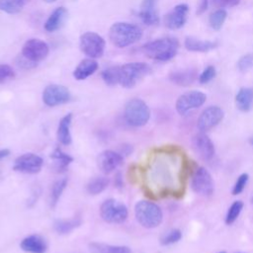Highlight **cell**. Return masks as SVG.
<instances>
[{
	"mask_svg": "<svg viewBox=\"0 0 253 253\" xmlns=\"http://www.w3.org/2000/svg\"><path fill=\"white\" fill-rule=\"evenodd\" d=\"M179 45V41L176 38L165 37L146 42L142 45L141 50L153 60L168 61L176 55Z\"/></svg>",
	"mask_w": 253,
	"mask_h": 253,
	"instance_id": "cell-1",
	"label": "cell"
},
{
	"mask_svg": "<svg viewBox=\"0 0 253 253\" xmlns=\"http://www.w3.org/2000/svg\"><path fill=\"white\" fill-rule=\"evenodd\" d=\"M141 37V29L137 25L126 22H117L111 26L109 31L111 42L118 47L128 46L138 42Z\"/></svg>",
	"mask_w": 253,
	"mask_h": 253,
	"instance_id": "cell-2",
	"label": "cell"
},
{
	"mask_svg": "<svg viewBox=\"0 0 253 253\" xmlns=\"http://www.w3.org/2000/svg\"><path fill=\"white\" fill-rule=\"evenodd\" d=\"M151 71L144 62H129L120 66L119 84L125 88H132Z\"/></svg>",
	"mask_w": 253,
	"mask_h": 253,
	"instance_id": "cell-3",
	"label": "cell"
},
{
	"mask_svg": "<svg viewBox=\"0 0 253 253\" xmlns=\"http://www.w3.org/2000/svg\"><path fill=\"white\" fill-rule=\"evenodd\" d=\"M134 214L139 224L145 228L157 227L163 218L161 209L149 201H140L135 205Z\"/></svg>",
	"mask_w": 253,
	"mask_h": 253,
	"instance_id": "cell-4",
	"label": "cell"
},
{
	"mask_svg": "<svg viewBox=\"0 0 253 253\" xmlns=\"http://www.w3.org/2000/svg\"><path fill=\"white\" fill-rule=\"evenodd\" d=\"M124 114L126 123L132 126H142L150 118V110L146 103L136 98L126 103Z\"/></svg>",
	"mask_w": 253,
	"mask_h": 253,
	"instance_id": "cell-5",
	"label": "cell"
},
{
	"mask_svg": "<svg viewBox=\"0 0 253 253\" xmlns=\"http://www.w3.org/2000/svg\"><path fill=\"white\" fill-rule=\"evenodd\" d=\"M127 214L126 207L114 199L106 200L100 208L101 217L110 223H122L126 219Z\"/></svg>",
	"mask_w": 253,
	"mask_h": 253,
	"instance_id": "cell-6",
	"label": "cell"
},
{
	"mask_svg": "<svg viewBox=\"0 0 253 253\" xmlns=\"http://www.w3.org/2000/svg\"><path fill=\"white\" fill-rule=\"evenodd\" d=\"M105 40L94 32H86L80 37V49L90 58L101 57L105 50Z\"/></svg>",
	"mask_w": 253,
	"mask_h": 253,
	"instance_id": "cell-7",
	"label": "cell"
},
{
	"mask_svg": "<svg viewBox=\"0 0 253 253\" xmlns=\"http://www.w3.org/2000/svg\"><path fill=\"white\" fill-rule=\"evenodd\" d=\"M49 52V47L46 42L40 39H30L28 40L22 48V56L28 59L34 64L43 60Z\"/></svg>",
	"mask_w": 253,
	"mask_h": 253,
	"instance_id": "cell-8",
	"label": "cell"
},
{
	"mask_svg": "<svg viewBox=\"0 0 253 253\" xmlns=\"http://www.w3.org/2000/svg\"><path fill=\"white\" fill-rule=\"evenodd\" d=\"M207 100L205 93L197 90L189 91L182 94L176 101V111L181 116H185L190 111L204 105Z\"/></svg>",
	"mask_w": 253,
	"mask_h": 253,
	"instance_id": "cell-9",
	"label": "cell"
},
{
	"mask_svg": "<svg viewBox=\"0 0 253 253\" xmlns=\"http://www.w3.org/2000/svg\"><path fill=\"white\" fill-rule=\"evenodd\" d=\"M191 186L195 193L202 196H211L214 190V183L210 172L204 167H198L191 180Z\"/></svg>",
	"mask_w": 253,
	"mask_h": 253,
	"instance_id": "cell-10",
	"label": "cell"
},
{
	"mask_svg": "<svg viewBox=\"0 0 253 253\" xmlns=\"http://www.w3.org/2000/svg\"><path fill=\"white\" fill-rule=\"evenodd\" d=\"M71 99L69 90L62 85L50 84L47 85L42 92V101L48 107H55L65 104Z\"/></svg>",
	"mask_w": 253,
	"mask_h": 253,
	"instance_id": "cell-11",
	"label": "cell"
},
{
	"mask_svg": "<svg viewBox=\"0 0 253 253\" xmlns=\"http://www.w3.org/2000/svg\"><path fill=\"white\" fill-rule=\"evenodd\" d=\"M223 116L224 113L221 108L217 106H210L201 113L197 122V126L201 132H206L217 126L222 121Z\"/></svg>",
	"mask_w": 253,
	"mask_h": 253,
	"instance_id": "cell-12",
	"label": "cell"
},
{
	"mask_svg": "<svg viewBox=\"0 0 253 253\" xmlns=\"http://www.w3.org/2000/svg\"><path fill=\"white\" fill-rule=\"evenodd\" d=\"M43 165V160L41 156L35 153H25L16 158L13 169L17 172L26 174L39 173Z\"/></svg>",
	"mask_w": 253,
	"mask_h": 253,
	"instance_id": "cell-13",
	"label": "cell"
},
{
	"mask_svg": "<svg viewBox=\"0 0 253 253\" xmlns=\"http://www.w3.org/2000/svg\"><path fill=\"white\" fill-rule=\"evenodd\" d=\"M189 7L185 3H181L176 5L168 14L165 15L164 24L170 30H178L181 29L188 17Z\"/></svg>",
	"mask_w": 253,
	"mask_h": 253,
	"instance_id": "cell-14",
	"label": "cell"
},
{
	"mask_svg": "<svg viewBox=\"0 0 253 253\" xmlns=\"http://www.w3.org/2000/svg\"><path fill=\"white\" fill-rule=\"evenodd\" d=\"M192 145L195 152L203 160H211L214 154V146L211 138L205 133L201 132L193 137Z\"/></svg>",
	"mask_w": 253,
	"mask_h": 253,
	"instance_id": "cell-15",
	"label": "cell"
},
{
	"mask_svg": "<svg viewBox=\"0 0 253 253\" xmlns=\"http://www.w3.org/2000/svg\"><path fill=\"white\" fill-rule=\"evenodd\" d=\"M123 161H124L123 155L113 150L103 151L99 155L97 160L98 167L105 174H109L114 170H116L119 166L123 164Z\"/></svg>",
	"mask_w": 253,
	"mask_h": 253,
	"instance_id": "cell-16",
	"label": "cell"
},
{
	"mask_svg": "<svg viewBox=\"0 0 253 253\" xmlns=\"http://www.w3.org/2000/svg\"><path fill=\"white\" fill-rule=\"evenodd\" d=\"M156 4L157 0H142L138 16L143 24L147 26H154L159 23Z\"/></svg>",
	"mask_w": 253,
	"mask_h": 253,
	"instance_id": "cell-17",
	"label": "cell"
},
{
	"mask_svg": "<svg viewBox=\"0 0 253 253\" xmlns=\"http://www.w3.org/2000/svg\"><path fill=\"white\" fill-rule=\"evenodd\" d=\"M198 78V72L196 68H186L172 71L169 74V79L171 82L178 86H189L194 83Z\"/></svg>",
	"mask_w": 253,
	"mask_h": 253,
	"instance_id": "cell-18",
	"label": "cell"
},
{
	"mask_svg": "<svg viewBox=\"0 0 253 253\" xmlns=\"http://www.w3.org/2000/svg\"><path fill=\"white\" fill-rule=\"evenodd\" d=\"M68 17V11L64 7L56 8L47 18L44 23L45 31L52 33L59 30L65 23Z\"/></svg>",
	"mask_w": 253,
	"mask_h": 253,
	"instance_id": "cell-19",
	"label": "cell"
},
{
	"mask_svg": "<svg viewBox=\"0 0 253 253\" xmlns=\"http://www.w3.org/2000/svg\"><path fill=\"white\" fill-rule=\"evenodd\" d=\"M21 248L29 253H44L47 245L41 235L32 234L22 240Z\"/></svg>",
	"mask_w": 253,
	"mask_h": 253,
	"instance_id": "cell-20",
	"label": "cell"
},
{
	"mask_svg": "<svg viewBox=\"0 0 253 253\" xmlns=\"http://www.w3.org/2000/svg\"><path fill=\"white\" fill-rule=\"evenodd\" d=\"M185 47L188 50L191 51H198V52H207L209 50L214 49L217 45V42H212V41H203L196 39L194 37H187L185 39Z\"/></svg>",
	"mask_w": 253,
	"mask_h": 253,
	"instance_id": "cell-21",
	"label": "cell"
},
{
	"mask_svg": "<svg viewBox=\"0 0 253 253\" xmlns=\"http://www.w3.org/2000/svg\"><path fill=\"white\" fill-rule=\"evenodd\" d=\"M98 69V63L94 58H85L80 61L73 71L76 80H84Z\"/></svg>",
	"mask_w": 253,
	"mask_h": 253,
	"instance_id": "cell-22",
	"label": "cell"
},
{
	"mask_svg": "<svg viewBox=\"0 0 253 253\" xmlns=\"http://www.w3.org/2000/svg\"><path fill=\"white\" fill-rule=\"evenodd\" d=\"M71 121H72L71 113L65 115L59 121L58 127H57V138L61 144L68 145L71 143V134H70Z\"/></svg>",
	"mask_w": 253,
	"mask_h": 253,
	"instance_id": "cell-23",
	"label": "cell"
},
{
	"mask_svg": "<svg viewBox=\"0 0 253 253\" xmlns=\"http://www.w3.org/2000/svg\"><path fill=\"white\" fill-rule=\"evenodd\" d=\"M253 101V90L250 88L242 87L239 89L235 96V104L238 110L242 112H247L251 108Z\"/></svg>",
	"mask_w": 253,
	"mask_h": 253,
	"instance_id": "cell-24",
	"label": "cell"
},
{
	"mask_svg": "<svg viewBox=\"0 0 253 253\" xmlns=\"http://www.w3.org/2000/svg\"><path fill=\"white\" fill-rule=\"evenodd\" d=\"M81 224L80 217H73L70 219H58L54 222V229L59 234H65L76 228Z\"/></svg>",
	"mask_w": 253,
	"mask_h": 253,
	"instance_id": "cell-25",
	"label": "cell"
},
{
	"mask_svg": "<svg viewBox=\"0 0 253 253\" xmlns=\"http://www.w3.org/2000/svg\"><path fill=\"white\" fill-rule=\"evenodd\" d=\"M109 182V179L105 176L94 177L88 182L87 191L91 195H98L108 187Z\"/></svg>",
	"mask_w": 253,
	"mask_h": 253,
	"instance_id": "cell-26",
	"label": "cell"
},
{
	"mask_svg": "<svg viewBox=\"0 0 253 253\" xmlns=\"http://www.w3.org/2000/svg\"><path fill=\"white\" fill-rule=\"evenodd\" d=\"M90 250L93 253H130V249L126 246H113L99 243H92Z\"/></svg>",
	"mask_w": 253,
	"mask_h": 253,
	"instance_id": "cell-27",
	"label": "cell"
},
{
	"mask_svg": "<svg viewBox=\"0 0 253 253\" xmlns=\"http://www.w3.org/2000/svg\"><path fill=\"white\" fill-rule=\"evenodd\" d=\"M25 0H0V10L8 14H17L22 11Z\"/></svg>",
	"mask_w": 253,
	"mask_h": 253,
	"instance_id": "cell-28",
	"label": "cell"
},
{
	"mask_svg": "<svg viewBox=\"0 0 253 253\" xmlns=\"http://www.w3.org/2000/svg\"><path fill=\"white\" fill-rule=\"evenodd\" d=\"M227 17V13L224 9H217L210 15L209 24L213 30H220Z\"/></svg>",
	"mask_w": 253,
	"mask_h": 253,
	"instance_id": "cell-29",
	"label": "cell"
},
{
	"mask_svg": "<svg viewBox=\"0 0 253 253\" xmlns=\"http://www.w3.org/2000/svg\"><path fill=\"white\" fill-rule=\"evenodd\" d=\"M66 186H67L66 178L59 179L53 183L52 188H51V194H50V206L52 208L55 207V205L57 204V202Z\"/></svg>",
	"mask_w": 253,
	"mask_h": 253,
	"instance_id": "cell-30",
	"label": "cell"
},
{
	"mask_svg": "<svg viewBox=\"0 0 253 253\" xmlns=\"http://www.w3.org/2000/svg\"><path fill=\"white\" fill-rule=\"evenodd\" d=\"M119 72L120 66H111L102 72V79L108 86H115L119 84Z\"/></svg>",
	"mask_w": 253,
	"mask_h": 253,
	"instance_id": "cell-31",
	"label": "cell"
},
{
	"mask_svg": "<svg viewBox=\"0 0 253 253\" xmlns=\"http://www.w3.org/2000/svg\"><path fill=\"white\" fill-rule=\"evenodd\" d=\"M50 157L58 162V169H65L73 161V158L70 155L64 153L59 147L53 150Z\"/></svg>",
	"mask_w": 253,
	"mask_h": 253,
	"instance_id": "cell-32",
	"label": "cell"
},
{
	"mask_svg": "<svg viewBox=\"0 0 253 253\" xmlns=\"http://www.w3.org/2000/svg\"><path fill=\"white\" fill-rule=\"evenodd\" d=\"M242 209H243V203L241 201L233 202L227 211V213L225 216V223L226 224L233 223L237 219Z\"/></svg>",
	"mask_w": 253,
	"mask_h": 253,
	"instance_id": "cell-33",
	"label": "cell"
},
{
	"mask_svg": "<svg viewBox=\"0 0 253 253\" xmlns=\"http://www.w3.org/2000/svg\"><path fill=\"white\" fill-rule=\"evenodd\" d=\"M182 237V233L179 229H172L162 236L160 242L162 245H169L178 242Z\"/></svg>",
	"mask_w": 253,
	"mask_h": 253,
	"instance_id": "cell-34",
	"label": "cell"
},
{
	"mask_svg": "<svg viewBox=\"0 0 253 253\" xmlns=\"http://www.w3.org/2000/svg\"><path fill=\"white\" fill-rule=\"evenodd\" d=\"M215 74H216V71H215V68L214 66L212 65H209L207 66L203 72L200 74L199 76V82L201 84H206V83H209L210 81H211L214 77H215Z\"/></svg>",
	"mask_w": 253,
	"mask_h": 253,
	"instance_id": "cell-35",
	"label": "cell"
},
{
	"mask_svg": "<svg viewBox=\"0 0 253 253\" xmlns=\"http://www.w3.org/2000/svg\"><path fill=\"white\" fill-rule=\"evenodd\" d=\"M253 66V56L251 54L242 55L237 61V68L241 72L248 71Z\"/></svg>",
	"mask_w": 253,
	"mask_h": 253,
	"instance_id": "cell-36",
	"label": "cell"
},
{
	"mask_svg": "<svg viewBox=\"0 0 253 253\" xmlns=\"http://www.w3.org/2000/svg\"><path fill=\"white\" fill-rule=\"evenodd\" d=\"M248 179H249V176H248V174H246V173H243V174H241L238 178H237V180H236V182H235V184H234V186H233V189H232V195H239L243 190H244V188H245V186H246V184H247V182H248Z\"/></svg>",
	"mask_w": 253,
	"mask_h": 253,
	"instance_id": "cell-37",
	"label": "cell"
},
{
	"mask_svg": "<svg viewBox=\"0 0 253 253\" xmlns=\"http://www.w3.org/2000/svg\"><path fill=\"white\" fill-rule=\"evenodd\" d=\"M15 76L14 70L8 64H0V83Z\"/></svg>",
	"mask_w": 253,
	"mask_h": 253,
	"instance_id": "cell-38",
	"label": "cell"
},
{
	"mask_svg": "<svg viewBox=\"0 0 253 253\" xmlns=\"http://www.w3.org/2000/svg\"><path fill=\"white\" fill-rule=\"evenodd\" d=\"M212 5L218 9L231 8L237 6L240 3V0H211Z\"/></svg>",
	"mask_w": 253,
	"mask_h": 253,
	"instance_id": "cell-39",
	"label": "cell"
},
{
	"mask_svg": "<svg viewBox=\"0 0 253 253\" xmlns=\"http://www.w3.org/2000/svg\"><path fill=\"white\" fill-rule=\"evenodd\" d=\"M209 1L210 0H199V4H198V9H197V15H202L203 13L206 12V10L208 9L209 6Z\"/></svg>",
	"mask_w": 253,
	"mask_h": 253,
	"instance_id": "cell-40",
	"label": "cell"
},
{
	"mask_svg": "<svg viewBox=\"0 0 253 253\" xmlns=\"http://www.w3.org/2000/svg\"><path fill=\"white\" fill-rule=\"evenodd\" d=\"M115 185L117 188H122L123 187V178L121 173H117L115 177Z\"/></svg>",
	"mask_w": 253,
	"mask_h": 253,
	"instance_id": "cell-41",
	"label": "cell"
},
{
	"mask_svg": "<svg viewBox=\"0 0 253 253\" xmlns=\"http://www.w3.org/2000/svg\"><path fill=\"white\" fill-rule=\"evenodd\" d=\"M9 154H10L9 149H0V160L7 157Z\"/></svg>",
	"mask_w": 253,
	"mask_h": 253,
	"instance_id": "cell-42",
	"label": "cell"
},
{
	"mask_svg": "<svg viewBox=\"0 0 253 253\" xmlns=\"http://www.w3.org/2000/svg\"><path fill=\"white\" fill-rule=\"evenodd\" d=\"M42 1H44L46 3H52V2H55L56 0H42Z\"/></svg>",
	"mask_w": 253,
	"mask_h": 253,
	"instance_id": "cell-43",
	"label": "cell"
},
{
	"mask_svg": "<svg viewBox=\"0 0 253 253\" xmlns=\"http://www.w3.org/2000/svg\"><path fill=\"white\" fill-rule=\"evenodd\" d=\"M249 142H250L251 145H253V137H251V138L249 139Z\"/></svg>",
	"mask_w": 253,
	"mask_h": 253,
	"instance_id": "cell-44",
	"label": "cell"
},
{
	"mask_svg": "<svg viewBox=\"0 0 253 253\" xmlns=\"http://www.w3.org/2000/svg\"><path fill=\"white\" fill-rule=\"evenodd\" d=\"M218 253H225L224 251H221V252H218Z\"/></svg>",
	"mask_w": 253,
	"mask_h": 253,
	"instance_id": "cell-45",
	"label": "cell"
},
{
	"mask_svg": "<svg viewBox=\"0 0 253 253\" xmlns=\"http://www.w3.org/2000/svg\"><path fill=\"white\" fill-rule=\"evenodd\" d=\"M252 203H253V199H252Z\"/></svg>",
	"mask_w": 253,
	"mask_h": 253,
	"instance_id": "cell-46",
	"label": "cell"
},
{
	"mask_svg": "<svg viewBox=\"0 0 253 253\" xmlns=\"http://www.w3.org/2000/svg\"><path fill=\"white\" fill-rule=\"evenodd\" d=\"M25 1H27V0H25ZM28 1H29V0H28Z\"/></svg>",
	"mask_w": 253,
	"mask_h": 253,
	"instance_id": "cell-47",
	"label": "cell"
}]
</instances>
